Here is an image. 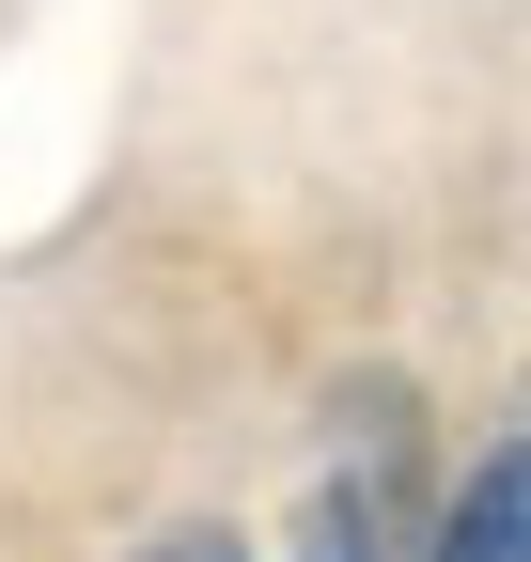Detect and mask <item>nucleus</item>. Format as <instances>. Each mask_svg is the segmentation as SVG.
Listing matches in <instances>:
<instances>
[{
    "instance_id": "obj_2",
    "label": "nucleus",
    "mask_w": 531,
    "mask_h": 562,
    "mask_svg": "<svg viewBox=\"0 0 531 562\" xmlns=\"http://www.w3.org/2000/svg\"><path fill=\"white\" fill-rule=\"evenodd\" d=\"M157 562H235V547H219V531H172V547H157Z\"/></svg>"
},
{
    "instance_id": "obj_1",
    "label": "nucleus",
    "mask_w": 531,
    "mask_h": 562,
    "mask_svg": "<svg viewBox=\"0 0 531 562\" xmlns=\"http://www.w3.org/2000/svg\"><path fill=\"white\" fill-rule=\"evenodd\" d=\"M422 562H531V438H500L470 484H453V516H438Z\"/></svg>"
}]
</instances>
